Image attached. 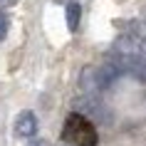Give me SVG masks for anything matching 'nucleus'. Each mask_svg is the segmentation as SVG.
I'll list each match as a JSON object with an SVG mask.
<instances>
[{
  "label": "nucleus",
  "mask_w": 146,
  "mask_h": 146,
  "mask_svg": "<svg viewBox=\"0 0 146 146\" xmlns=\"http://www.w3.org/2000/svg\"><path fill=\"white\" fill-rule=\"evenodd\" d=\"M62 136L72 146H97V129L84 114H69Z\"/></svg>",
  "instance_id": "f257e3e1"
},
{
  "label": "nucleus",
  "mask_w": 146,
  "mask_h": 146,
  "mask_svg": "<svg viewBox=\"0 0 146 146\" xmlns=\"http://www.w3.org/2000/svg\"><path fill=\"white\" fill-rule=\"evenodd\" d=\"M15 134L23 139H32L37 134V116L32 111H20L15 119Z\"/></svg>",
  "instance_id": "f03ea898"
},
{
  "label": "nucleus",
  "mask_w": 146,
  "mask_h": 146,
  "mask_svg": "<svg viewBox=\"0 0 146 146\" xmlns=\"http://www.w3.org/2000/svg\"><path fill=\"white\" fill-rule=\"evenodd\" d=\"M79 17H82V8H79V3H67V27L72 32H77Z\"/></svg>",
  "instance_id": "7ed1b4c3"
},
{
  "label": "nucleus",
  "mask_w": 146,
  "mask_h": 146,
  "mask_svg": "<svg viewBox=\"0 0 146 146\" xmlns=\"http://www.w3.org/2000/svg\"><path fill=\"white\" fill-rule=\"evenodd\" d=\"M8 30H10V17L0 10V42L8 37Z\"/></svg>",
  "instance_id": "20e7f679"
},
{
  "label": "nucleus",
  "mask_w": 146,
  "mask_h": 146,
  "mask_svg": "<svg viewBox=\"0 0 146 146\" xmlns=\"http://www.w3.org/2000/svg\"><path fill=\"white\" fill-rule=\"evenodd\" d=\"M15 3H20V0H0V8H13Z\"/></svg>",
  "instance_id": "39448f33"
},
{
  "label": "nucleus",
  "mask_w": 146,
  "mask_h": 146,
  "mask_svg": "<svg viewBox=\"0 0 146 146\" xmlns=\"http://www.w3.org/2000/svg\"><path fill=\"white\" fill-rule=\"evenodd\" d=\"M30 146H47V141H32Z\"/></svg>",
  "instance_id": "423d86ee"
},
{
  "label": "nucleus",
  "mask_w": 146,
  "mask_h": 146,
  "mask_svg": "<svg viewBox=\"0 0 146 146\" xmlns=\"http://www.w3.org/2000/svg\"><path fill=\"white\" fill-rule=\"evenodd\" d=\"M72 3H77V0H72Z\"/></svg>",
  "instance_id": "0eeeda50"
}]
</instances>
